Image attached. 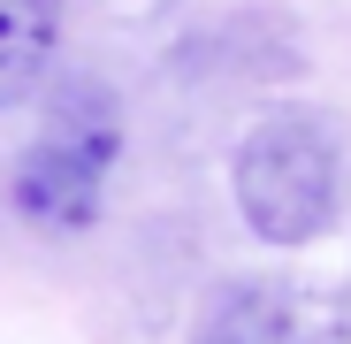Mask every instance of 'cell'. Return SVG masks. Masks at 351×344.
I'll use <instances>...</instances> for the list:
<instances>
[{
    "mask_svg": "<svg viewBox=\"0 0 351 344\" xmlns=\"http://www.w3.org/2000/svg\"><path fill=\"white\" fill-rule=\"evenodd\" d=\"M290 291L282 283H229V291L206 306L191 344H290Z\"/></svg>",
    "mask_w": 351,
    "mask_h": 344,
    "instance_id": "5b68a950",
    "label": "cell"
},
{
    "mask_svg": "<svg viewBox=\"0 0 351 344\" xmlns=\"http://www.w3.org/2000/svg\"><path fill=\"white\" fill-rule=\"evenodd\" d=\"M336 138L321 115L282 107L260 115V123L237 138V161H229V192H237V214L260 245H313L321 229L336 222Z\"/></svg>",
    "mask_w": 351,
    "mask_h": 344,
    "instance_id": "6da1fadb",
    "label": "cell"
},
{
    "mask_svg": "<svg viewBox=\"0 0 351 344\" xmlns=\"http://www.w3.org/2000/svg\"><path fill=\"white\" fill-rule=\"evenodd\" d=\"M38 138H53V146H69V153L114 168V153H123V107H114V92L99 77H69L62 92L46 100V130Z\"/></svg>",
    "mask_w": 351,
    "mask_h": 344,
    "instance_id": "277c9868",
    "label": "cell"
},
{
    "mask_svg": "<svg viewBox=\"0 0 351 344\" xmlns=\"http://www.w3.org/2000/svg\"><path fill=\"white\" fill-rule=\"evenodd\" d=\"M99 192H107V168L53 146V138H31L23 161H16V214L53 229V238H69V229H84L99 214Z\"/></svg>",
    "mask_w": 351,
    "mask_h": 344,
    "instance_id": "7a4b0ae2",
    "label": "cell"
},
{
    "mask_svg": "<svg viewBox=\"0 0 351 344\" xmlns=\"http://www.w3.org/2000/svg\"><path fill=\"white\" fill-rule=\"evenodd\" d=\"M62 46V0H0V115L23 107Z\"/></svg>",
    "mask_w": 351,
    "mask_h": 344,
    "instance_id": "3957f363",
    "label": "cell"
}]
</instances>
